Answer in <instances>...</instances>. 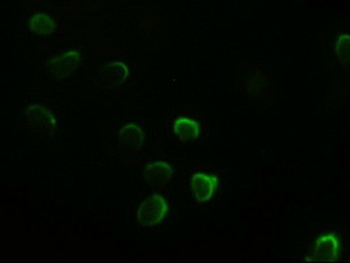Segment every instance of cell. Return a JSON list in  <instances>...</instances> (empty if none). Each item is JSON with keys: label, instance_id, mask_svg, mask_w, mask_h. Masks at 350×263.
Returning <instances> with one entry per match:
<instances>
[{"label": "cell", "instance_id": "6da1fadb", "mask_svg": "<svg viewBox=\"0 0 350 263\" xmlns=\"http://www.w3.org/2000/svg\"><path fill=\"white\" fill-rule=\"evenodd\" d=\"M83 61L84 50L79 47H67L42 58L41 77L49 84L64 82L79 68Z\"/></svg>", "mask_w": 350, "mask_h": 263}, {"label": "cell", "instance_id": "7a4b0ae2", "mask_svg": "<svg viewBox=\"0 0 350 263\" xmlns=\"http://www.w3.org/2000/svg\"><path fill=\"white\" fill-rule=\"evenodd\" d=\"M273 75L260 64L250 66L238 77L240 94L252 99L257 103H264L273 95Z\"/></svg>", "mask_w": 350, "mask_h": 263}, {"label": "cell", "instance_id": "3957f363", "mask_svg": "<svg viewBox=\"0 0 350 263\" xmlns=\"http://www.w3.org/2000/svg\"><path fill=\"white\" fill-rule=\"evenodd\" d=\"M23 117L36 137H53L58 129V112L45 101L28 103L23 110Z\"/></svg>", "mask_w": 350, "mask_h": 263}, {"label": "cell", "instance_id": "277c9868", "mask_svg": "<svg viewBox=\"0 0 350 263\" xmlns=\"http://www.w3.org/2000/svg\"><path fill=\"white\" fill-rule=\"evenodd\" d=\"M341 244L340 234L336 230H325L319 233L307 249L306 261L308 262H336L340 258Z\"/></svg>", "mask_w": 350, "mask_h": 263}, {"label": "cell", "instance_id": "5b68a950", "mask_svg": "<svg viewBox=\"0 0 350 263\" xmlns=\"http://www.w3.org/2000/svg\"><path fill=\"white\" fill-rule=\"evenodd\" d=\"M168 214V201L160 194L144 197L137 211V220L141 227H155Z\"/></svg>", "mask_w": 350, "mask_h": 263}, {"label": "cell", "instance_id": "8992f818", "mask_svg": "<svg viewBox=\"0 0 350 263\" xmlns=\"http://www.w3.org/2000/svg\"><path fill=\"white\" fill-rule=\"evenodd\" d=\"M174 177V168L167 161L152 160L148 161L144 170V183L157 191L164 190Z\"/></svg>", "mask_w": 350, "mask_h": 263}, {"label": "cell", "instance_id": "52a82bcc", "mask_svg": "<svg viewBox=\"0 0 350 263\" xmlns=\"http://www.w3.org/2000/svg\"><path fill=\"white\" fill-rule=\"evenodd\" d=\"M218 188V178L207 171L198 170L191 178V195L197 203H207Z\"/></svg>", "mask_w": 350, "mask_h": 263}, {"label": "cell", "instance_id": "ba28073f", "mask_svg": "<svg viewBox=\"0 0 350 263\" xmlns=\"http://www.w3.org/2000/svg\"><path fill=\"white\" fill-rule=\"evenodd\" d=\"M117 141L124 151L129 154H138L144 149L146 134L138 124L128 123L118 132Z\"/></svg>", "mask_w": 350, "mask_h": 263}, {"label": "cell", "instance_id": "9c48e42d", "mask_svg": "<svg viewBox=\"0 0 350 263\" xmlns=\"http://www.w3.org/2000/svg\"><path fill=\"white\" fill-rule=\"evenodd\" d=\"M172 129L183 145H191L196 142L202 132L200 121L188 115L176 116L172 120Z\"/></svg>", "mask_w": 350, "mask_h": 263}, {"label": "cell", "instance_id": "30bf717a", "mask_svg": "<svg viewBox=\"0 0 350 263\" xmlns=\"http://www.w3.org/2000/svg\"><path fill=\"white\" fill-rule=\"evenodd\" d=\"M128 66L120 61L103 66L98 71V82L105 88H120L128 81Z\"/></svg>", "mask_w": 350, "mask_h": 263}, {"label": "cell", "instance_id": "8fae6325", "mask_svg": "<svg viewBox=\"0 0 350 263\" xmlns=\"http://www.w3.org/2000/svg\"><path fill=\"white\" fill-rule=\"evenodd\" d=\"M28 28L29 33L32 34L33 38L38 40V41H44L50 38L55 29H57V24L55 20L51 15H49L46 12H36L33 14L29 23H28Z\"/></svg>", "mask_w": 350, "mask_h": 263}, {"label": "cell", "instance_id": "7c38bea8", "mask_svg": "<svg viewBox=\"0 0 350 263\" xmlns=\"http://www.w3.org/2000/svg\"><path fill=\"white\" fill-rule=\"evenodd\" d=\"M349 32L338 33L331 44V55L334 58V66L340 71L349 70Z\"/></svg>", "mask_w": 350, "mask_h": 263}]
</instances>
